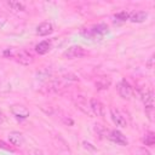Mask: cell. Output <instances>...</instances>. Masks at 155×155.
<instances>
[{
  "label": "cell",
  "instance_id": "cell-10",
  "mask_svg": "<svg viewBox=\"0 0 155 155\" xmlns=\"http://www.w3.org/2000/svg\"><path fill=\"white\" fill-rule=\"evenodd\" d=\"M53 31V24L51 22H42L36 27V34L39 36H46Z\"/></svg>",
  "mask_w": 155,
  "mask_h": 155
},
{
  "label": "cell",
  "instance_id": "cell-18",
  "mask_svg": "<svg viewBox=\"0 0 155 155\" xmlns=\"http://www.w3.org/2000/svg\"><path fill=\"white\" fill-rule=\"evenodd\" d=\"M142 142L145 145H149V147L154 145V143H155V136H154V133L153 132H148L147 134H144V137L142 138Z\"/></svg>",
  "mask_w": 155,
  "mask_h": 155
},
{
  "label": "cell",
  "instance_id": "cell-5",
  "mask_svg": "<svg viewBox=\"0 0 155 155\" xmlns=\"http://www.w3.org/2000/svg\"><path fill=\"white\" fill-rule=\"evenodd\" d=\"M116 88H117L120 97H122L124 99H130L132 97V87L130 86V84L126 80H121L117 84Z\"/></svg>",
  "mask_w": 155,
  "mask_h": 155
},
{
  "label": "cell",
  "instance_id": "cell-19",
  "mask_svg": "<svg viewBox=\"0 0 155 155\" xmlns=\"http://www.w3.org/2000/svg\"><path fill=\"white\" fill-rule=\"evenodd\" d=\"M50 75H51V71L48 69H42V70H40V71L36 73V78L40 79V80H44V79L48 78Z\"/></svg>",
  "mask_w": 155,
  "mask_h": 155
},
{
  "label": "cell",
  "instance_id": "cell-6",
  "mask_svg": "<svg viewBox=\"0 0 155 155\" xmlns=\"http://www.w3.org/2000/svg\"><path fill=\"white\" fill-rule=\"evenodd\" d=\"M88 105H90V109H91L93 115H97V116H103L104 115L105 109H104V105L101 103V101H98L96 98H91Z\"/></svg>",
  "mask_w": 155,
  "mask_h": 155
},
{
  "label": "cell",
  "instance_id": "cell-1",
  "mask_svg": "<svg viewBox=\"0 0 155 155\" xmlns=\"http://www.w3.org/2000/svg\"><path fill=\"white\" fill-rule=\"evenodd\" d=\"M107 33H108V25L104 23H101V24L94 25L93 28L82 30V35L85 38L92 39V40H101L103 38V35Z\"/></svg>",
  "mask_w": 155,
  "mask_h": 155
},
{
  "label": "cell",
  "instance_id": "cell-17",
  "mask_svg": "<svg viewBox=\"0 0 155 155\" xmlns=\"http://www.w3.org/2000/svg\"><path fill=\"white\" fill-rule=\"evenodd\" d=\"M7 5H8V7H10L11 10H13V11H24V10H25L24 4L19 2V1H13V0H11V1H7Z\"/></svg>",
  "mask_w": 155,
  "mask_h": 155
},
{
  "label": "cell",
  "instance_id": "cell-3",
  "mask_svg": "<svg viewBox=\"0 0 155 155\" xmlns=\"http://www.w3.org/2000/svg\"><path fill=\"white\" fill-rule=\"evenodd\" d=\"M110 116H111V120L113 122L119 126V127H126L127 126V121H126V117L125 115L116 108H111L110 109Z\"/></svg>",
  "mask_w": 155,
  "mask_h": 155
},
{
  "label": "cell",
  "instance_id": "cell-12",
  "mask_svg": "<svg viewBox=\"0 0 155 155\" xmlns=\"http://www.w3.org/2000/svg\"><path fill=\"white\" fill-rule=\"evenodd\" d=\"M75 103H76V107H78L82 113L87 114L88 116H92V115H93L92 111H91V109H90V105L87 104V101H86L82 96H79L78 99L75 101Z\"/></svg>",
  "mask_w": 155,
  "mask_h": 155
},
{
  "label": "cell",
  "instance_id": "cell-25",
  "mask_svg": "<svg viewBox=\"0 0 155 155\" xmlns=\"http://www.w3.org/2000/svg\"><path fill=\"white\" fill-rule=\"evenodd\" d=\"M4 50L5 47H0V57H4Z\"/></svg>",
  "mask_w": 155,
  "mask_h": 155
},
{
  "label": "cell",
  "instance_id": "cell-7",
  "mask_svg": "<svg viewBox=\"0 0 155 155\" xmlns=\"http://www.w3.org/2000/svg\"><path fill=\"white\" fill-rule=\"evenodd\" d=\"M108 138L111 140V142H114V143H116V144H119V145H127V139H126V137L120 132V131H117V130H113V131H110L109 133H108Z\"/></svg>",
  "mask_w": 155,
  "mask_h": 155
},
{
  "label": "cell",
  "instance_id": "cell-23",
  "mask_svg": "<svg viewBox=\"0 0 155 155\" xmlns=\"http://www.w3.org/2000/svg\"><path fill=\"white\" fill-rule=\"evenodd\" d=\"M145 65H147L149 69H153V68H154V56H151V57H150V58L147 61Z\"/></svg>",
  "mask_w": 155,
  "mask_h": 155
},
{
  "label": "cell",
  "instance_id": "cell-26",
  "mask_svg": "<svg viewBox=\"0 0 155 155\" xmlns=\"http://www.w3.org/2000/svg\"><path fill=\"white\" fill-rule=\"evenodd\" d=\"M2 122H4V116L0 114V124H2Z\"/></svg>",
  "mask_w": 155,
  "mask_h": 155
},
{
  "label": "cell",
  "instance_id": "cell-9",
  "mask_svg": "<svg viewBox=\"0 0 155 155\" xmlns=\"http://www.w3.org/2000/svg\"><path fill=\"white\" fill-rule=\"evenodd\" d=\"M11 113L17 119H27L29 116V110L24 105H19V104L12 105L11 107Z\"/></svg>",
  "mask_w": 155,
  "mask_h": 155
},
{
  "label": "cell",
  "instance_id": "cell-11",
  "mask_svg": "<svg viewBox=\"0 0 155 155\" xmlns=\"http://www.w3.org/2000/svg\"><path fill=\"white\" fill-rule=\"evenodd\" d=\"M8 140L11 144H13L15 147H21L24 143V137L21 132L18 131H12L8 133Z\"/></svg>",
  "mask_w": 155,
  "mask_h": 155
},
{
  "label": "cell",
  "instance_id": "cell-16",
  "mask_svg": "<svg viewBox=\"0 0 155 155\" xmlns=\"http://www.w3.org/2000/svg\"><path fill=\"white\" fill-rule=\"evenodd\" d=\"M93 130H94V132L101 137V138H103V137H108V130L103 126V125H101V124H94V126H93Z\"/></svg>",
  "mask_w": 155,
  "mask_h": 155
},
{
  "label": "cell",
  "instance_id": "cell-24",
  "mask_svg": "<svg viewBox=\"0 0 155 155\" xmlns=\"http://www.w3.org/2000/svg\"><path fill=\"white\" fill-rule=\"evenodd\" d=\"M6 24V17H4V16H0V29L4 27Z\"/></svg>",
  "mask_w": 155,
  "mask_h": 155
},
{
  "label": "cell",
  "instance_id": "cell-13",
  "mask_svg": "<svg viewBox=\"0 0 155 155\" xmlns=\"http://www.w3.org/2000/svg\"><path fill=\"white\" fill-rule=\"evenodd\" d=\"M148 18V13L145 11H136V12H132L128 17V19L133 23H142L144 22L145 19Z\"/></svg>",
  "mask_w": 155,
  "mask_h": 155
},
{
  "label": "cell",
  "instance_id": "cell-15",
  "mask_svg": "<svg viewBox=\"0 0 155 155\" xmlns=\"http://www.w3.org/2000/svg\"><path fill=\"white\" fill-rule=\"evenodd\" d=\"M110 85H111L110 79H108V78H105V76L98 78L97 81H96V87H97L98 90H107V88H109Z\"/></svg>",
  "mask_w": 155,
  "mask_h": 155
},
{
  "label": "cell",
  "instance_id": "cell-4",
  "mask_svg": "<svg viewBox=\"0 0 155 155\" xmlns=\"http://www.w3.org/2000/svg\"><path fill=\"white\" fill-rule=\"evenodd\" d=\"M13 59L16 62H18L19 64H23V65H29V64H31L34 62L33 56L29 52L24 51V50H18L16 56L13 57Z\"/></svg>",
  "mask_w": 155,
  "mask_h": 155
},
{
  "label": "cell",
  "instance_id": "cell-14",
  "mask_svg": "<svg viewBox=\"0 0 155 155\" xmlns=\"http://www.w3.org/2000/svg\"><path fill=\"white\" fill-rule=\"evenodd\" d=\"M50 50H51V41H48V40L40 41V42L35 46V51H36L39 54H45V53H47Z\"/></svg>",
  "mask_w": 155,
  "mask_h": 155
},
{
  "label": "cell",
  "instance_id": "cell-20",
  "mask_svg": "<svg viewBox=\"0 0 155 155\" xmlns=\"http://www.w3.org/2000/svg\"><path fill=\"white\" fill-rule=\"evenodd\" d=\"M128 17H130V13L126 11H121V12H117L115 15V18H117L119 21H127Z\"/></svg>",
  "mask_w": 155,
  "mask_h": 155
},
{
  "label": "cell",
  "instance_id": "cell-22",
  "mask_svg": "<svg viewBox=\"0 0 155 155\" xmlns=\"http://www.w3.org/2000/svg\"><path fill=\"white\" fill-rule=\"evenodd\" d=\"M82 145H84V148H85V149H88V150H92V151H94V150H96V148H94L91 143H88V142H86V140H84V142H82Z\"/></svg>",
  "mask_w": 155,
  "mask_h": 155
},
{
  "label": "cell",
  "instance_id": "cell-8",
  "mask_svg": "<svg viewBox=\"0 0 155 155\" xmlns=\"http://www.w3.org/2000/svg\"><path fill=\"white\" fill-rule=\"evenodd\" d=\"M140 98L145 105V109L147 108H153L154 107V93H153V90L150 88H145L140 92Z\"/></svg>",
  "mask_w": 155,
  "mask_h": 155
},
{
  "label": "cell",
  "instance_id": "cell-21",
  "mask_svg": "<svg viewBox=\"0 0 155 155\" xmlns=\"http://www.w3.org/2000/svg\"><path fill=\"white\" fill-rule=\"evenodd\" d=\"M136 155H151V154L145 148H139V149H137V154Z\"/></svg>",
  "mask_w": 155,
  "mask_h": 155
},
{
  "label": "cell",
  "instance_id": "cell-2",
  "mask_svg": "<svg viewBox=\"0 0 155 155\" xmlns=\"http://www.w3.org/2000/svg\"><path fill=\"white\" fill-rule=\"evenodd\" d=\"M87 52L85 51V48H82L81 46H78V45H74V46H70L68 47L64 52H63V57L67 58V59H74V58H81L84 56H86Z\"/></svg>",
  "mask_w": 155,
  "mask_h": 155
}]
</instances>
